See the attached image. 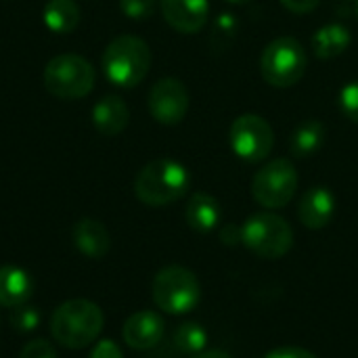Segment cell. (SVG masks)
I'll use <instances>...</instances> for the list:
<instances>
[{
	"instance_id": "obj_1",
	"label": "cell",
	"mask_w": 358,
	"mask_h": 358,
	"mask_svg": "<svg viewBox=\"0 0 358 358\" xmlns=\"http://www.w3.org/2000/svg\"><path fill=\"white\" fill-rule=\"evenodd\" d=\"M103 310L90 300H67L59 304L50 317V334L55 342L69 350H82L90 346L103 331Z\"/></svg>"
},
{
	"instance_id": "obj_2",
	"label": "cell",
	"mask_w": 358,
	"mask_h": 358,
	"mask_svg": "<svg viewBox=\"0 0 358 358\" xmlns=\"http://www.w3.org/2000/svg\"><path fill=\"white\" fill-rule=\"evenodd\" d=\"M191 187L189 170L176 159H153L141 168L134 180V193L145 206H170L187 195Z\"/></svg>"
},
{
	"instance_id": "obj_3",
	"label": "cell",
	"mask_w": 358,
	"mask_h": 358,
	"mask_svg": "<svg viewBox=\"0 0 358 358\" xmlns=\"http://www.w3.org/2000/svg\"><path fill=\"white\" fill-rule=\"evenodd\" d=\"M101 65L111 84L120 88H134L151 69V48L136 36H117L107 44Z\"/></svg>"
},
{
	"instance_id": "obj_4",
	"label": "cell",
	"mask_w": 358,
	"mask_h": 358,
	"mask_svg": "<svg viewBox=\"0 0 358 358\" xmlns=\"http://www.w3.org/2000/svg\"><path fill=\"white\" fill-rule=\"evenodd\" d=\"M308 67V55L302 42L294 36H279L266 44L260 57V73L275 88L298 84Z\"/></svg>"
},
{
	"instance_id": "obj_5",
	"label": "cell",
	"mask_w": 358,
	"mask_h": 358,
	"mask_svg": "<svg viewBox=\"0 0 358 358\" xmlns=\"http://www.w3.org/2000/svg\"><path fill=\"white\" fill-rule=\"evenodd\" d=\"M243 245L264 260L283 258L294 245V231L289 222L275 212L252 214L241 227Z\"/></svg>"
},
{
	"instance_id": "obj_6",
	"label": "cell",
	"mask_w": 358,
	"mask_h": 358,
	"mask_svg": "<svg viewBox=\"0 0 358 358\" xmlns=\"http://www.w3.org/2000/svg\"><path fill=\"white\" fill-rule=\"evenodd\" d=\"M94 67L82 55H59L44 67L46 90L63 101H76L86 96L94 88Z\"/></svg>"
},
{
	"instance_id": "obj_7",
	"label": "cell",
	"mask_w": 358,
	"mask_h": 358,
	"mask_svg": "<svg viewBox=\"0 0 358 358\" xmlns=\"http://www.w3.org/2000/svg\"><path fill=\"white\" fill-rule=\"evenodd\" d=\"M153 302L159 310L168 315L191 313L201 300V285L185 266H166L162 268L151 285Z\"/></svg>"
},
{
	"instance_id": "obj_8",
	"label": "cell",
	"mask_w": 358,
	"mask_h": 358,
	"mask_svg": "<svg viewBox=\"0 0 358 358\" xmlns=\"http://www.w3.org/2000/svg\"><path fill=\"white\" fill-rule=\"evenodd\" d=\"M296 191L298 172L294 164L285 157L264 164L252 180V195L266 210L285 208L294 199Z\"/></svg>"
},
{
	"instance_id": "obj_9",
	"label": "cell",
	"mask_w": 358,
	"mask_h": 358,
	"mask_svg": "<svg viewBox=\"0 0 358 358\" xmlns=\"http://www.w3.org/2000/svg\"><path fill=\"white\" fill-rule=\"evenodd\" d=\"M229 143L239 159L248 164H258L271 155L275 145V132L262 115L243 113L231 124Z\"/></svg>"
},
{
	"instance_id": "obj_10",
	"label": "cell",
	"mask_w": 358,
	"mask_h": 358,
	"mask_svg": "<svg viewBox=\"0 0 358 358\" xmlns=\"http://www.w3.org/2000/svg\"><path fill=\"white\" fill-rule=\"evenodd\" d=\"M149 111L155 122L164 126L180 124L189 111V90L178 78H162L149 92Z\"/></svg>"
},
{
	"instance_id": "obj_11",
	"label": "cell",
	"mask_w": 358,
	"mask_h": 358,
	"mask_svg": "<svg viewBox=\"0 0 358 358\" xmlns=\"http://www.w3.org/2000/svg\"><path fill=\"white\" fill-rule=\"evenodd\" d=\"M166 23L180 34H197L210 17L208 0H159Z\"/></svg>"
},
{
	"instance_id": "obj_12",
	"label": "cell",
	"mask_w": 358,
	"mask_h": 358,
	"mask_svg": "<svg viewBox=\"0 0 358 358\" xmlns=\"http://www.w3.org/2000/svg\"><path fill=\"white\" fill-rule=\"evenodd\" d=\"M164 331H166V325H164V319L157 313L138 310V313H134L132 317L126 319L122 336H124V342L130 348H134V350H151L162 342Z\"/></svg>"
},
{
	"instance_id": "obj_13",
	"label": "cell",
	"mask_w": 358,
	"mask_h": 358,
	"mask_svg": "<svg viewBox=\"0 0 358 358\" xmlns=\"http://www.w3.org/2000/svg\"><path fill=\"white\" fill-rule=\"evenodd\" d=\"M336 208H338L336 195L327 187H313L302 195L298 206V216L306 229L321 231L334 220Z\"/></svg>"
},
{
	"instance_id": "obj_14",
	"label": "cell",
	"mask_w": 358,
	"mask_h": 358,
	"mask_svg": "<svg viewBox=\"0 0 358 358\" xmlns=\"http://www.w3.org/2000/svg\"><path fill=\"white\" fill-rule=\"evenodd\" d=\"M71 237H73V245L78 248V252H82L86 258H92V260L103 258L111 248V237L105 224L94 218L78 220L73 224Z\"/></svg>"
},
{
	"instance_id": "obj_15",
	"label": "cell",
	"mask_w": 358,
	"mask_h": 358,
	"mask_svg": "<svg viewBox=\"0 0 358 358\" xmlns=\"http://www.w3.org/2000/svg\"><path fill=\"white\" fill-rule=\"evenodd\" d=\"M34 281L29 273L21 266L4 264L0 266V306L17 308L31 298Z\"/></svg>"
},
{
	"instance_id": "obj_16",
	"label": "cell",
	"mask_w": 358,
	"mask_h": 358,
	"mask_svg": "<svg viewBox=\"0 0 358 358\" xmlns=\"http://www.w3.org/2000/svg\"><path fill=\"white\" fill-rule=\"evenodd\" d=\"M128 120H130L128 105L124 103V99L115 94L103 96L92 107V124L105 136H117L128 126Z\"/></svg>"
},
{
	"instance_id": "obj_17",
	"label": "cell",
	"mask_w": 358,
	"mask_h": 358,
	"mask_svg": "<svg viewBox=\"0 0 358 358\" xmlns=\"http://www.w3.org/2000/svg\"><path fill=\"white\" fill-rule=\"evenodd\" d=\"M187 224L197 233H210L220 224L222 208L216 197L208 193H193L185 208Z\"/></svg>"
},
{
	"instance_id": "obj_18",
	"label": "cell",
	"mask_w": 358,
	"mask_h": 358,
	"mask_svg": "<svg viewBox=\"0 0 358 358\" xmlns=\"http://www.w3.org/2000/svg\"><path fill=\"white\" fill-rule=\"evenodd\" d=\"M352 42L350 29L342 23H327L323 27H319L313 36V52L319 59H336L342 52L348 50Z\"/></svg>"
},
{
	"instance_id": "obj_19",
	"label": "cell",
	"mask_w": 358,
	"mask_h": 358,
	"mask_svg": "<svg viewBox=\"0 0 358 358\" xmlns=\"http://www.w3.org/2000/svg\"><path fill=\"white\" fill-rule=\"evenodd\" d=\"M325 136H327V128L323 122L319 120H304L292 134L289 138V149H292V155L294 157H310L315 155L323 143H325Z\"/></svg>"
},
{
	"instance_id": "obj_20",
	"label": "cell",
	"mask_w": 358,
	"mask_h": 358,
	"mask_svg": "<svg viewBox=\"0 0 358 358\" xmlns=\"http://www.w3.org/2000/svg\"><path fill=\"white\" fill-rule=\"evenodd\" d=\"M44 25L55 34H69L80 23V8L73 0H48L42 13Z\"/></svg>"
},
{
	"instance_id": "obj_21",
	"label": "cell",
	"mask_w": 358,
	"mask_h": 358,
	"mask_svg": "<svg viewBox=\"0 0 358 358\" xmlns=\"http://www.w3.org/2000/svg\"><path fill=\"white\" fill-rule=\"evenodd\" d=\"M172 344L182 355H199L208 346V334L199 323H182L172 334Z\"/></svg>"
},
{
	"instance_id": "obj_22",
	"label": "cell",
	"mask_w": 358,
	"mask_h": 358,
	"mask_svg": "<svg viewBox=\"0 0 358 358\" xmlns=\"http://www.w3.org/2000/svg\"><path fill=\"white\" fill-rule=\"evenodd\" d=\"M235 31H237V19L233 13H222L218 15V19L214 21V27H212V36H210V42L216 50H224L229 46V42L235 38Z\"/></svg>"
},
{
	"instance_id": "obj_23",
	"label": "cell",
	"mask_w": 358,
	"mask_h": 358,
	"mask_svg": "<svg viewBox=\"0 0 358 358\" xmlns=\"http://www.w3.org/2000/svg\"><path fill=\"white\" fill-rule=\"evenodd\" d=\"M40 310L34 308V306H27V304H21L17 308H10V317H8V323L15 331L19 334H27V331H34L40 327Z\"/></svg>"
},
{
	"instance_id": "obj_24",
	"label": "cell",
	"mask_w": 358,
	"mask_h": 358,
	"mask_svg": "<svg viewBox=\"0 0 358 358\" xmlns=\"http://www.w3.org/2000/svg\"><path fill=\"white\" fill-rule=\"evenodd\" d=\"M120 8L128 19L143 21V19H149L155 13L157 0H120Z\"/></svg>"
},
{
	"instance_id": "obj_25",
	"label": "cell",
	"mask_w": 358,
	"mask_h": 358,
	"mask_svg": "<svg viewBox=\"0 0 358 358\" xmlns=\"http://www.w3.org/2000/svg\"><path fill=\"white\" fill-rule=\"evenodd\" d=\"M340 109L350 122L358 124V80L348 82L340 90Z\"/></svg>"
},
{
	"instance_id": "obj_26",
	"label": "cell",
	"mask_w": 358,
	"mask_h": 358,
	"mask_svg": "<svg viewBox=\"0 0 358 358\" xmlns=\"http://www.w3.org/2000/svg\"><path fill=\"white\" fill-rule=\"evenodd\" d=\"M19 358H57V352L46 340H31L21 348Z\"/></svg>"
},
{
	"instance_id": "obj_27",
	"label": "cell",
	"mask_w": 358,
	"mask_h": 358,
	"mask_svg": "<svg viewBox=\"0 0 358 358\" xmlns=\"http://www.w3.org/2000/svg\"><path fill=\"white\" fill-rule=\"evenodd\" d=\"M90 358H124V355H122V350H120V346H117L115 342H111V340H101V342L92 348Z\"/></svg>"
},
{
	"instance_id": "obj_28",
	"label": "cell",
	"mask_w": 358,
	"mask_h": 358,
	"mask_svg": "<svg viewBox=\"0 0 358 358\" xmlns=\"http://www.w3.org/2000/svg\"><path fill=\"white\" fill-rule=\"evenodd\" d=\"M287 10H292V13H298V15H304V13H310V10H315L319 4H321V0H279Z\"/></svg>"
},
{
	"instance_id": "obj_29",
	"label": "cell",
	"mask_w": 358,
	"mask_h": 358,
	"mask_svg": "<svg viewBox=\"0 0 358 358\" xmlns=\"http://www.w3.org/2000/svg\"><path fill=\"white\" fill-rule=\"evenodd\" d=\"M220 241L224 243V245H239V243H243V239H241V227H237V224H224L222 229H220Z\"/></svg>"
},
{
	"instance_id": "obj_30",
	"label": "cell",
	"mask_w": 358,
	"mask_h": 358,
	"mask_svg": "<svg viewBox=\"0 0 358 358\" xmlns=\"http://www.w3.org/2000/svg\"><path fill=\"white\" fill-rule=\"evenodd\" d=\"M264 358H319V357H315L313 352H308V350H304V348H294V346H289V348H277V350L268 352Z\"/></svg>"
},
{
	"instance_id": "obj_31",
	"label": "cell",
	"mask_w": 358,
	"mask_h": 358,
	"mask_svg": "<svg viewBox=\"0 0 358 358\" xmlns=\"http://www.w3.org/2000/svg\"><path fill=\"white\" fill-rule=\"evenodd\" d=\"M191 358H233L231 355H227L224 350H203L199 355H193Z\"/></svg>"
},
{
	"instance_id": "obj_32",
	"label": "cell",
	"mask_w": 358,
	"mask_h": 358,
	"mask_svg": "<svg viewBox=\"0 0 358 358\" xmlns=\"http://www.w3.org/2000/svg\"><path fill=\"white\" fill-rule=\"evenodd\" d=\"M227 2H231V4H245V2H250V0H227Z\"/></svg>"
},
{
	"instance_id": "obj_33",
	"label": "cell",
	"mask_w": 358,
	"mask_h": 358,
	"mask_svg": "<svg viewBox=\"0 0 358 358\" xmlns=\"http://www.w3.org/2000/svg\"><path fill=\"white\" fill-rule=\"evenodd\" d=\"M357 17H358V0H357Z\"/></svg>"
}]
</instances>
